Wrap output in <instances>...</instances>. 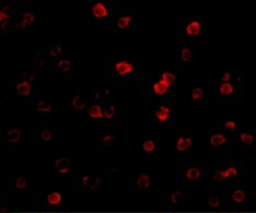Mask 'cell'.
Masks as SVG:
<instances>
[{"label": "cell", "mask_w": 256, "mask_h": 213, "mask_svg": "<svg viewBox=\"0 0 256 213\" xmlns=\"http://www.w3.org/2000/svg\"><path fill=\"white\" fill-rule=\"evenodd\" d=\"M53 166L59 172L64 173L69 170L70 164L67 159L62 158L54 162Z\"/></svg>", "instance_id": "1"}, {"label": "cell", "mask_w": 256, "mask_h": 213, "mask_svg": "<svg viewBox=\"0 0 256 213\" xmlns=\"http://www.w3.org/2000/svg\"><path fill=\"white\" fill-rule=\"evenodd\" d=\"M115 67L117 73L120 76H124L130 73L134 69L133 65L126 61L118 62L116 64Z\"/></svg>", "instance_id": "2"}, {"label": "cell", "mask_w": 256, "mask_h": 213, "mask_svg": "<svg viewBox=\"0 0 256 213\" xmlns=\"http://www.w3.org/2000/svg\"><path fill=\"white\" fill-rule=\"evenodd\" d=\"M93 13L96 17L102 18L107 16L108 10L106 7L102 3H98L93 7Z\"/></svg>", "instance_id": "3"}, {"label": "cell", "mask_w": 256, "mask_h": 213, "mask_svg": "<svg viewBox=\"0 0 256 213\" xmlns=\"http://www.w3.org/2000/svg\"><path fill=\"white\" fill-rule=\"evenodd\" d=\"M170 86L163 80L156 82L153 86V89L155 93L158 95H164L167 92Z\"/></svg>", "instance_id": "4"}, {"label": "cell", "mask_w": 256, "mask_h": 213, "mask_svg": "<svg viewBox=\"0 0 256 213\" xmlns=\"http://www.w3.org/2000/svg\"><path fill=\"white\" fill-rule=\"evenodd\" d=\"M200 25L197 21L191 22L186 27L187 32L190 35H197L200 33Z\"/></svg>", "instance_id": "5"}, {"label": "cell", "mask_w": 256, "mask_h": 213, "mask_svg": "<svg viewBox=\"0 0 256 213\" xmlns=\"http://www.w3.org/2000/svg\"><path fill=\"white\" fill-rule=\"evenodd\" d=\"M169 113L170 109L167 107L162 106L160 107L159 109L155 112V115L161 121L164 122L168 119Z\"/></svg>", "instance_id": "6"}, {"label": "cell", "mask_w": 256, "mask_h": 213, "mask_svg": "<svg viewBox=\"0 0 256 213\" xmlns=\"http://www.w3.org/2000/svg\"><path fill=\"white\" fill-rule=\"evenodd\" d=\"M192 145L191 140L190 138L184 139L181 137L179 139L177 144V148L180 151H184L188 149Z\"/></svg>", "instance_id": "7"}, {"label": "cell", "mask_w": 256, "mask_h": 213, "mask_svg": "<svg viewBox=\"0 0 256 213\" xmlns=\"http://www.w3.org/2000/svg\"><path fill=\"white\" fill-rule=\"evenodd\" d=\"M20 94L23 96L29 95L31 91V86L27 82H24L18 85L16 87Z\"/></svg>", "instance_id": "8"}, {"label": "cell", "mask_w": 256, "mask_h": 213, "mask_svg": "<svg viewBox=\"0 0 256 213\" xmlns=\"http://www.w3.org/2000/svg\"><path fill=\"white\" fill-rule=\"evenodd\" d=\"M226 141V139L221 134H215L210 138V143L212 146L216 147L223 144Z\"/></svg>", "instance_id": "9"}, {"label": "cell", "mask_w": 256, "mask_h": 213, "mask_svg": "<svg viewBox=\"0 0 256 213\" xmlns=\"http://www.w3.org/2000/svg\"><path fill=\"white\" fill-rule=\"evenodd\" d=\"M89 115L94 118H101L103 117L101 108L99 106H92L88 111Z\"/></svg>", "instance_id": "10"}, {"label": "cell", "mask_w": 256, "mask_h": 213, "mask_svg": "<svg viewBox=\"0 0 256 213\" xmlns=\"http://www.w3.org/2000/svg\"><path fill=\"white\" fill-rule=\"evenodd\" d=\"M137 185L140 188H147L150 185L149 177L145 174H142L137 180Z\"/></svg>", "instance_id": "11"}, {"label": "cell", "mask_w": 256, "mask_h": 213, "mask_svg": "<svg viewBox=\"0 0 256 213\" xmlns=\"http://www.w3.org/2000/svg\"><path fill=\"white\" fill-rule=\"evenodd\" d=\"M61 200V197L58 193H54L50 194L48 197V201L49 203L53 205L57 204Z\"/></svg>", "instance_id": "12"}, {"label": "cell", "mask_w": 256, "mask_h": 213, "mask_svg": "<svg viewBox=\"0 0 256 213\" xmlns=\"http://www.w3.org/2000/svg\"><path fill=\"white\" fill-rule=\"evenodd\" d=\"M220 91L222 94L228 95L231 94L233 91V88L229 83H225L221 86Z\"/></svg>", "instance_id": "13"}, {"label": "cell", "mask_w": 256, "mask_h": 213, "mask_svg": "<svg viewBox=\"0 0 256 213\" xmlns=\"http://www.w3.org/2000/svg\"><path fill=\"white\" fill-rule=\"evenodd\" d=\"M7 140L9 142H16L19 139L20 132L17 130L10 131L8 132Z\"/></svg>", "instance_id": "14"}, {"label": "cell", "mask_w": 256, "mask_h": 213, "mask_svg": "<svg viewBox=\"0 0 256 213\" xmlns=\"http://www.w3.org/2000/svg\"><path fill=\"white\" fill-rule=\"evenodd\" d=\"M132 19L129 16L122 17L118 21L117 25L118 27L121 29H124L127 27L130 24Z\"/></svg>", "instance_id": "15"}, {"label": "cell", "mask_w": 256, "mask_h": 213, "mask_svg": "<svg viewBox=\"0 0 256 213\" xmlns=\"http://www.w3.org/2000/svg\"><path fill=\"white\" fill-rule=\"evenodd\" d=\"M162 80H163L166 83L170 86V85L174 82V80H175V77L172 73L166 72L162 74Z\"/></svg>", "instance_id": "16"}, {"label": "cell", "mask_w": 256, "mask_h": 213, "mask_svg": "<svg viewBox=\"0 0 256 213\" xmlns=\"http://www.w3.org/2000/svg\"><path fill=\"white\" fill-rule=\"evenodd\" d=\"M199 176V171L195 168H191L187 174V178L190 179H196Z\"/></svg>", "instance_id": "17"}, {"label": "cell", "mask_w": 256, "mask_h": 213, "mask_svg": "<svg viewBox=\"0 0 256 213\" xmlns=\"http://www.w3.org/2000/svg\"><path fill=\"white\" fill-rule=\"evenodd\" d=\"M182 56L184 61L189 62L192 58V53L188 48H185L182 50Z\"/></svg>", "instance_id": "18"}, {"label": "cell", "mask_w": 256, "mask_h": 213, "mask_svg": "<svg viewBox=\"0 0 256 213\" xmlns=\"http://www.w3.org/2000/svg\"><path fill=\"white\" fill-rule=\"evenodd\" d=\"M241 140L245 144H251L253 141L254 138L251 134L241 133L240 135Z\"/></svg>", "instance_id": "19"}, {"label": "cell", "mask_w": 256, "mask_h": 213, "mask_svg": "<svg viewBox=\"0 0 256 213\" xmlns=\"http://www.w3.org/2000/svg\"><path fill=\"white\" fill-rule=\"evenodd\" d=\"M234 200L236 202H243L245 198V195L244 193L241 190H237L233 195Z\"/></svg>", "instance_id": "20"}, {"label": "cell", "mask_w": 256, "mask_h": 213, "mask_svg": "<svg viewBox=\"0 0 256 213\" xmlns=\"http://www.w3.org/2000/svg\"><path fill=\"white\" fill-rule=\"evenodd\" d=\"M73 105L75 108L82 110L85 108V103L80 100L79 96H77L73 100Z\"/></svg>", "instance_id": "21"}, {"label": "cell", "mask_w": 256, "mask_h": 213, "mask_svg": "<svg viewBox=\"0 0 256 213\" xmlns=\"http://www.w3.org/2000/svg\"><path fill=\"white\" fill-rule=\"evenodd\" d=\"M59 68L63 72H67L71 67V62L67 60H63L59 63Z\"/></svg>", "instance_id": "22"}, {"label": "cell", "mask_w": 256, "mask_h": 213, "mask_svg": "<svg viewBox=\"0 0 256 213\" xmlns=\"http://www.w3.org/2000/svg\"><path fill=\"white\" fill-rule=\"evenodd\" d=\"M203 92L202 90L199 88H196L193 89L192 91V98L193 100L195 101L197 99H199L202 98L203 96Z\"/></svg>", "instance_id": "23"}, {"label": "cell", "mask_w": 256, "mask_h": 213, "mask_svg": "<svg viewBox=\"0 0 256 213\" xmlns=\"http://www.w3.org/2000/svg\"><path fill=\"white\" fill-rule=\"evenodd\" d=\"M155 144L151 140L147 141L144 143L143 144V149L145 151H153L155 149Z\"/></svg>", "instance_id": "24"}, {"label": "cell", "mask_w": 256, "mask_h": 213, "mask_svg": "<svg viewBox=\"0 0 256 213\" xmlns=\"http://www.w3.org/2000/svg\"><path fill=\"white\" fill-rule=\"evenodd\" d=\"M51 106L45 102H40L38 103V109L39 111L46 112L50 111Z\"/></svg>", "instance_id": "25"}, {"label": "cell", "mask_w": 256, "mask_h": 213, "mask_svg": "<svg viewBox=\"0 0 256 213\" xmlns=\"http://www.w3.org/2000/svg\"><path fill=\"white\" fill-rule=\"evenodd\" d=\"M104 113L107 118H112L115 113V108L112 106L107 107L104 110Z\"/></svg>", "instance_id": "26"}, {"label": "cell", "mask_w": 256, "mask_h": 213, "mask_svg": "<svg viewBox=\"0 0 256 213\" xmlns=\"http://www.w3.org/2000/svg\"><path fill=\"white\" fill-rule=\"evenodd\" d=\"M172 201L175 204H177L182 200L183 196L180 192H177L172 195Z\"/></svg>", "instance_id": "27"}, {"label": "cell", "mask_w": 256, "mask_h": 213, "mask_svg": "<svg viewBox=\"0 0 256 213\" xmlns=\"http://www.w3.org/2000/svg\"><path fill=\"white\" fill-rule=\"evenodd\" d=\"M235 127V123L232 121H228L225 124V130L227 132H231L233 131Z\"/></svg>", "instance_id": "28"}, {"label": "cell", "mask_w": 256, "mask_h": 213, "mask_svg": "<svg viewBox=\"0 0 256 213\" xmlns=\"http://www.w3.org/2000/svg\"><path fill=\"white\" fill-rule=\"evenodd\" d=\"M224 178H225L224 172L220 171L219 170L216 171L214 176L215 179L219 182H221Z\"/></svg>", "instance_id": "29"}, {"label": "cell", "mask_w": 256, "mask_h": 213, "mask_svg": "<svg viewBox=\"0 0 256 213\" xmlns=\"http://www.w3.org/2000/svg\"><path fill=\"white\" fill-rule=\"evenodd\" d=\"M224 174H225V178L235 176L237 174V170L234 168L231 167L229 168L227 171L224 172Z\"/></svg>", "instance_id": "30"}, {"label": "cell", "mask_w": 256, "mask_h": 213, "mask_svg": "<svg viewBox=\"0 0 256 213\" xmlns=\"http://www.w3.org/2000/svg\"><path fill=\"white\" fill-rule=\"evenodd\" d=\"M23 19L24 23L30 24L33 22L34 16L31 14L26 13L24 14Z\"/></svg>", "instance_id": "31"}, {"label": "cell", "mask_w": 256, "mask_h": 213, "mask_svg": "<svg viewBox=\"0 0 256 213\" xmlns=\"http://www.w3.org/2000/svg\"><path fill=\"white\" fill-rule=\"evenodd\" d=\"M26 181L23 178H19L16 182V186L18 188L23 189L26 186Z\"/></svg>", "instance_id": "32"}, {"label": "cell", "mask_w": 256, "mask_h": 213, "mask_svg": "<svg viewBox=\"0 0 256 213\" xmlns=\"http://www.w3.org/2000/svg\"><path fill=\"white\" fill-rule=\"evenodd\" d=\"M208 204L213 207H217L220 204V200L217 198H212L209 200Z\"/></svg>", "instance_id": "33"}, {"label": "cell", "mask_w": 256, "mask_h": 213, "mask_svg": "<svg viewBox=\"0 0 256 213\" xmlns=\"http://www.w3.org/2000/svg\"><path fill=\"white\" fill-rule=\"evenodd\" d=\"M41 136L43 140H44L48 141L51 138V134L50 131L47 130H45L41 133Z\"/></svg>", "instance_id": "34"}, {"label": "cell", "mask_w": 256, "mask_h": 213, "mask_svg": "<svg viewBox=\"0 0 256 213\" xmlns=\"http://www.w3.org/2000/svg\"><path fill=\"white\" fill-rule=\"evenodd\" d=\"M61 51V48L59 46H54L51 49L50 53L53 56H56Z\"/></svg>", "instance_id": "35"}, {"label": "cell", "mask_w": 256, "mask_h": 213, "mask_svg": "<svg viewBox=\"0 0 256 213\" xmlns=\"http://www.w3.org/2000/svg\"><path fill=\"white\" fill-rule=\"evenodd\" d=\"M230 78V75L228 73H225L221 78L222 81H227L229 80Z\"/></svg>", "instance_id": "36"}, {"label": "cell", "mask_w": 256, "mask_h": 213, "mask_svg": "<svg viewBox=\"0 0 256 213\" xmlns=\"http://www.w3.org/2000/svg\"><path fill=\"white\" fill-rule=\"evenodd\" d=\"M113 138L109 136L106 137L104 138V139H103V142L105 144H106V143L111 142V141H113Z\"/></svg>", "instance_id": "37"}, {"label": "cell", "mask_w": 256, "mask_h": 213, "mask_svg": "<svg viewBox=\"0 0 256 213\" xmlns=\"http://www.w3.org/2000/svg\"><path fill=\"white\" fill-rule=\"evenodd\" d=\"M9 16L7 15L5 12H1V21L4 18H6L8 17Z\"/></svg>", "instance_id": "38"}]
</instances>
